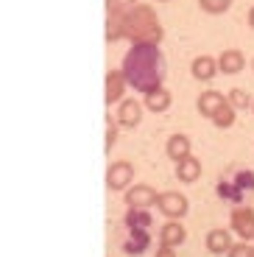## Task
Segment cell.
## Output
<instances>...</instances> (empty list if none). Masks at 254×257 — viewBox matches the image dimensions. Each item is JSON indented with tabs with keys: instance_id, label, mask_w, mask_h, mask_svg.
<instances>
[{
	"instance_id": "f1b7e54d",
	"label": "cell",
	"mask_w": 254,
	"mask_h": 257,
	"mask_svg": "<svg viewBox=\"0 0 254 257\" xmlns=\"http://www.w3.org/2000/svg\"><path fill=\"white\" fill-rule=\"evenodd\" d=\"M251 70H254V59H251Z\"/></svg>"
},
{
	"instance_id": "7c38bea8",
	"label": "cell",
	"mask_w": 254,
	"mask_h": 257,
	"mask_svg": "<svg viewBox=\"0 0 254 257\" xmlns=\"http://www.w3.org/2000/svg\"><path fill=\"white\" fill-rule=\"evenodd\" d=\"M243 67H246V56H243V51L229 48V51H223L221 56H218V70H221L223 76H237V73H243Z\"/></svg>"
},
{
	"instance_id": "4dcf8cb0",
	"label": "cell",
	"mask_w": 254,
	"mask_h": 257,
	"mask_svg": "<svg viewBox=\"0 0 254 257\" xmlns=\"http://www.w3.org/2000/svg\"><path fill=\"white\" fill-rule=\"evenodd\" d=\"M251 112H254V103H251Z\"/></svg>"
},
{
	"instance_id": "cb8c5ba5",
	"label": "cell",
	"mask_w": 254,
	"mask_h": 257,
	"mask_svg": "<svg viewBox=\"0 0 254 257\" xmlns=\"http://www.w3.org/2000/svg\"><path fill=\"white\" fill-rule=\"evenodd\" d=\"M117 128H120V123L106 115V135H103V151H106V154L114 148V143H117Z\"/></svg>"
},
{
	"instance_id": "7402d4cb",
	"label": "cell",
	"mask_w": 254,
	"mask_h": 257,
	"mask_svg": "<svg viewBox=\"0 0 254 257\" xmlns=\"http://www.w3.org/2000/svg\"><path fill=\"white\" fill-rule=\"evenodd\" d=\"M226 101L232 103V106H235L237 112H246L248 106L254 103V98L248 95L246 90H240V87H235V90H229V92H226Z\"/></svg>"
},
{
	"instance_id": "8fae6325",
	"label": "cell",
	"mask_w": 254,
	"mask_h": 257,
	"mask_svg": "<svg viewBox=\"0 0 254 257\" xmlns=\"http://www.w3.org/2000/svg\"><path fill=\"white\" fill-rule=\"evenodd\" d=\"M204 246H207V251L210 254H229V249L235 246V240H232V229H210L207 232V238H204Z\"/></svg>"
},
{
	"instance_id": "ba28073f",
	"label": "cell",
	"mask_w": 254,
	"mask_h": 257,
	"mask_svg": "<svg viewBox=\"0 0 254 257\" xmlns=\"http://www.w3.org/2000/svg\"><path fill=\"white\" fill-rule=\"evenodd\" d=\"M143 109H146V103H140L137 98H123L117 103L114 120L120 123V128H134V126H140V120H143Z\"/></svg>"
},
{
	"instance_id": "d6986e66",
	"label": "cell",
	"mask_w": 254,
	"mask_h": 257,
	"mask_svg": "<svg viewBox=\"0 0 254 257\" xmlns=\"http://www.w3.org/2000/svg\"><path fill=\"white\" fill-rule=\"evenodd\" d=\"M123 226H129V229H148V226H151V212L129 207L126 215H123Z\"/></svg>"
},
{
	"instance_id": "2e32d148",
	"label": "cell",
	"mask_w": 254,
	"mask_h": 257,
	"mask_svg": "<svg viewBox=\"0 0 254 257\" xmlns=\"http://www.w3.org/2000/svg\"><path fill=\"white\" fill-rule=\"evenodd\" d=\"M223 103H226V95H221L218 90H204L201 95H198V112L212 120V115L221 109Z\"/></svg>"
},
{
	"instance_id": "5bb4252c",
	"label": "cell",
	"mask_w": 254,
	"mask_h": 257,
	"mask_svg": "<svg viewBox=\"0 0 254 257\" xmlns=\"http://www.w3.org/2000/svg\"><path fill=\"white\" fill-rule=\"evenodd\" d=\"M190 73L196 81H212L218 76V59L212 56H196L190 64Z\"/></svg>"
},
{
	"instance_id": "ffe728a7",
	"label": "cell",
	"mask_w": 254,
	"mask_h": 257,
	"mask_svg": "<svg viewBox=\"0 0 254 257\" xmlns=\"http://www.w3.org/2000/svg\"><path fill=\"white\" fill-rule=\"evenodd\" d=\"M103 39H106L109 45L126 39V34H123V14H106V31H103Z\"/></svg>"
},
{
	"instance_id": "603a6c76",
	"label": "cell",
	"mask_w": 254,
	"mask_h": 257,
	"mask_svg": "<svg viewBox=\"0 0 254 257\" xmlns=\"http://www.w3.org/2000/svg\"><path fill=\"white\" fill-rule=\"evenodd\" d=\"M229 6H232V0H198V9H201L204 14H226Z\"/></svg>"
},
{
	"instance_id": "3957f363",
	"label": "cell",
	"mask_w": 254,
	"mask_h": 257,
	"mask_svg": "<svg viewBox=\"0 0 254 257\" xmlns=\"http://www.w3.org/2000/svg\"><path fill=\"white\" fill-rule=\"evenodd\" d=\"M215 193L221 201H229V204H243L248 196H254V171L251 168H229L226 174L218 179Z\"/></svg>"
},
{
	"instance_id": "277c9868",
	"label": "cell",
	"mask_w": 254,
	"mask_h": 257,
	"mask_svg": "<svg viewBox=\"0 0 254 257\" xmlns=\"http://www.w3.org/2000/svg\"><path fill=\"white\" fill-rule=\"evenodd\" d=\"M229 229L235 232L240 240H254V210L248 204H237L229 215Z\"/></svg>"
},
{
	"instance_id": "6da1fadb",
	"label": "cell",
	"mask_w": 254,
	"mask_h": 257,
	"mask_svg": "<svg viewBox=\"0 0 254 257\" xmlns=\"http://www.w3.org/2000/svg\"><path fill=\"white\" fill-rule=\"evenodd\" d=\"M120 70L126 76L129 87L146 95V92L162 87L168 67H165V56H162L159 45H132L129 53L123 56Z\"/></svg>"
},
{
	"instance_id": "4fadbf2b",
	"label": "cell",
	"mask_w": 254,
	"mask_h": 257,
	"mask_svg": "<svg viewBox=\"0 0 254 257\" xmlns=\"http://www.w3.org/2000/svg\"><path fill=\"white\" fill-rule=\"evenodd\" d=\"M184 240H187V229H184V224H179V221H168V224H162V229H159V246H171V249H176V246H182Z\"/></svg>"
},
{
	"instance_id": "5b68a950",
	"label": "cell",
	"mask_w": 254,
	"mask_h": 257,
	"mask_svg": "<svg viewBox=\"0 0 254 257\" xmlns=\"http://www.w3.org/2000/svg\"><path fill=\"white\" fill-rule=\"evenodd\" d=\"M157 210L162 212L168 221H182L184 215H187V199H184V193L165 190V193H159Z\"/></svg>"
},
{
	"instance_id": "9c48e42d",
	"label": "cell",
	"mask_w": 254,
	"mask_h": 257,
	"mask_svg": "<svg viewBox=\"0 0 254 257\" xmlns=\"http://www.w3.org/2000/svg\"><path fill=\"white\" fill-rule=\"evenodd\" d=\"M126 90H129V81L123 76V70H109L106 78H103V101H106V106L120 103L126 98Z\"/></svg>"
},
{
	"instance_id": "e0dca14e",
	"label": "cell",
	"mask_w": 254,
	"mask_h": 257,
	"mask_svg": "<svg viewBox=\"0 0 254 257\" xmlns=\"http://www.w3.org/2000/svg\"><path fill=\"white\" fill-rule=\"evenodd\" d=\"M165 154L171 157L173 162H182L190 157V137L187 135H171L165 143Z\"/></svg>"
},
{
	"instance_id": "4316f807",
	"label": "cell",
	"mask_w": 254,
	"mask_h": 257,
	"mask_svg": "<svg viewBox=\"0 0 254 257\" xmlns=\"http://www.w3.org/2000/svg\"><path fill=\"white\" fill-rule=\"evenodd\" d=\"M154 257H176V249H171V246H159Z\"/></svg>"
},
{
	"instance_id": "44dd1931",
	"label": "cell",
	"mask_w": 254,
	"mask_h": 257,
	"mask_svg": "<svg viewBox=\"0 0 254 257\" xmlns=\"http://www.w3.org/2000/svg\"><path fill=\"white\" fill-rule=\"evenodd\" d=\"M235 115H237V109L226 101V103L221 106V109H218L215 115H212V123H215L218 128H232V126H235Z\"/></svg>"
},
{
	"instance_id": "ac0fdd59",
	"label": "cell",
	"mask_w": 254,
	"mask_h": 257,
	"mask_svg": "<svg viewBox=\"0 0 254 257\" xmlns=\"http://www.w3.org/2000/svg\"><path fill=\"white\" fill-rule=\"evenodd\" d=\"M176 176H179V182H184V185L196 182L198 176H201V162H198L196 157H187V160L176 162Z\"/></svg>"
},
{
	"instance_id": "83f0119b",
	"label": "cell",
	"mask_w": 254,
	"mask_h": 257,
	"mask_svg": "<svg viewBox=\"0 0 254 257\" xmlns=\"http://www.w3.org/2000/svg\"><path fill=\"white\" fill-rule=\"evenodd\" d=\"M248 26H251V28H254V6H251V9H248Z\"/></svg>"
},
{
	"instance_id": "52a82bcc",
	"label": "cell",
	"mask_w": 254,
	"mask_h": 257,
	"mask_svg": "<svg viewBox=\"0 0 254 257\" xmlns=\"http://www.w3.org/2000/svg\"><path fill=\"white\" fill-rule=\"evenodd\" d=\"M123 238H120V249L123 254L129 257H140L148 251V246H151V235H148V229H129V226H123Z\"/></svg>"
},
{
	"instance_id": "9a60e30c",
	"label": "cell",
	"mask_w": 254,
	"mask_h": 257,
	"mask_svg": "<svg viewBox=\"0 0 254 257\" xmlns=\"http://www.w3.org/2000/svg\"><path fill=\"white\" fill-rule=\"evenodd\" d=\"M171 101H173V95L165 90V87H157V90L146 92V98H143L146 109L154 112V115H159V112H168V109H171Z\"/></svg>"
},
{
	"instance_id": "7a4b0ae2",
	"label": "cell",
	"mask_w": 254,
	"mask_h": 257,
	"mask_svg": "<svg viewBox=\"0 0 254 257\" xmlns=\"http://www.w3.org/2000/svg\"><path fill=\"white\" fill-rule=\"evenodd\" d=\"M123 34L132 45H159L162 42V26L159 17L148 3H137L123 14Z\"/></svg>"
},
{
	"instance_id": "484cf974",
	"label": "cell",
	"mask_w": 254,
	"mask_h": 257,
	"mask_svg": "<svg viewBox=\"0 0 254 257\" xmlns=\"http://www.w3.org/2000/svg\"><path fill=\"white\" fill-rule=\"evenodd\" d=\"M226 257H254V246H248L246 240H240V243H235L229 249Z\"/></svg>"
},
{
	"instance_id": "8992f818",
	"label": "cell",
	"mask_w": 254,
	"mask_h": 257,
	"mask_svg": "<svg viewBox=\"0 0 254 257\" xmlns=\"http://www.w3.org/2000/svg\"><path fill=\"white\" fill-rule=\"evenodd\" d=\"M134 179V165L126 160H117L106 168V187L109 190H117V193H126L132 187Z\"/></svg>"
},
{
	"instance_id": "d4e9b609",
	"label": "cell",
	"mask_w": 254,
	"mask_h": 257,
	"mask_svg": "<svg viewBox=\"0 0 254 257\" xmlns=\"http://www.w3.org/2000/svg\"><path fill=\"white\" fill-rule=\"evenodd\" d=\"M137 6V0H106V14H126Z\"/></svg>"
},
{
	"instance_id": "f546056e",
	"label": "cell",
	"mask_w": 254,
	"mask_h": 257,
	"mask_svg": "<svg viewBox=\"0 0 254 257\" xmlns=\"http://www.w3.org/2000/svg\"><path fill=\"white\" fill-rule=\"evenodd\" d=\"M159 3H168V0H159Z\"/></svg>"
},
{
	"instance_id": "30bf717a",
	"label": "cell",
	"mask_w": 254,
	"mask_h": 257,
	"mask_svg": "<svg viewBox=\"0 0 254 257\" xmlns=\"http://www.w3.org/2000/svg\"><path fill=\"white\" fill-rule=\"evenodd\" d=\"M157 199H159V193L154 190L151 185H132L126 193H123L126 207H137V210H148V207H154Z\"/></svg>"
}]
</instances>
